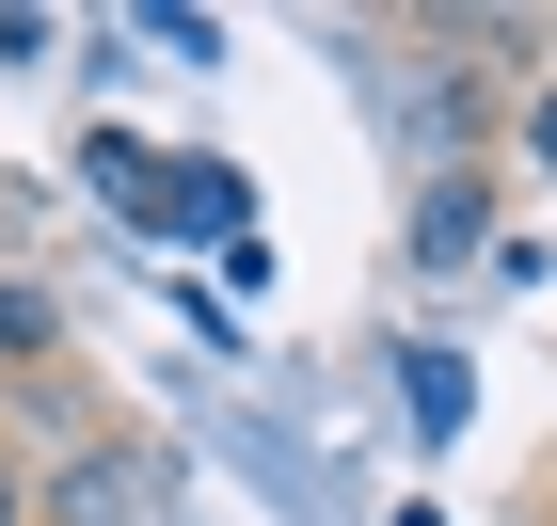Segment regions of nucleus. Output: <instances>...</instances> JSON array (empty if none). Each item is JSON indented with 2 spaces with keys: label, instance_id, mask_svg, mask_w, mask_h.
<instances>
[{
  "label": "nucleus",
  "instance_id": "1",
  "mask_svg": "<svg viewBox=\"0 0 557 526\" xmlns=\"http://www.w3.org/2000/svg\"><path fill=\"white\" fill-rule=\"evenodd\" d=\"M96 192H112L128 223H175V240L239 223V175H223V160H144V144H96Z\"/></svg>",
  "mask_w": 557,
  "mask_h": 526
},
{
  "label": "nucleus",
  "instance_id": "2",
  "mask_svg": "<svg viewBox=\"0 0 557 526\" xmlns=\"http://www.w3.org/2000/svg\"><path fill=\"white\" fill-rule=\"evenodd\" d=\"M478 240H494V175H478V160H446V175L414 192V256H430V271H462Z\"/></svg>",
  "mask_w": 557,
  "mask_h": 526
},
{
  "label": "nucleus",
  "instance_id": "3",
  "mask_svg": "<svg viewBox=\"0 0 557 526\" xmlns=\"http://www.w3.org/2000/svg\"><path fill=\"white\" fill-rule=\"evenodd\" d=\"M128 511H144V463H128V447H81V463L33 494V526H128Z\"/></svg>",
  "mask_w": 557,
  "mask_h": 526
},
{
  "label": "nucleus",
  "instance_id": "4",
  "mask_svg": "<svg viewBox=\"0 0 557 526\" xmlns=\"http://www.w3.org/2000/svg\"><path fill=\"white\" fill-rule=\"evenodd\" d=\"M0 351H48V304L16 288V271H0Z\"/></svg>",
  "mask_w": 557,
  "mask_h": 526
},
{
  "label": "nucleus",
  "instance_id": "5",
  "mask_svg": "<svg viewBox=\"0 0 557 526\" xmlns=\"http://www.w3.org/2000/svg\"><path fill=\"white\" fill-rule=\"evenodd\" d=\"M0 526H33V447H0Z\"/></svg>",
  "mask_w": 557,
  "mask_h": 526
},
{
  "label": "nucleus",
  "instance_id": "6",
  "mask_svg": "<svg viewBox=\"0 0 557 526\" xmlns=\"http://www.w3.org/2000/svg\"><path fill=\"white\" fill-rule=\"evenodd\" d=\"M525 160H542V175H557V81H542V96H525Z\"/></svg>",
  "mask_w": 557,
  "mask_h": 526
}]
</instances>
